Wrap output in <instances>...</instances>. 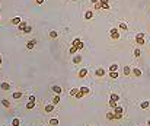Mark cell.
Instances as JSON below:
<instances>
[{
  "label": "cell",
  "instance_id": "obj_1",
  "mask_svg": "<svg viewBox=\"0 0 150 126\" xmlns=\"http://www.w3.org/2000/svg\"><path fill=\"white\" fill-rule=\"evenodd\" d=\"M136 44H137L138 46H141V45L146 44V41H144V33H143V32H138L137 35H136Z\"/></svg>",
  "mask_w": 150,
  "mask_h": 126
},
{
  "label": "cell",
  "instance_id": "obj_2",
  "mask_svg": "<svg viewBox=\"0 0 150 126\" xmlns=\"http://www.w3.org/2000/svg\"><path fill=\"white\" fill-rule=\"evenodd\" d=\"M109 36H111L112 39H115V41H118V39L121 38L120 31H118V29H115V28H114V29H111V31H109Z\"/></svg>",
  "mask_w": 150,
  "mask_h": 126
},
{
  "label": "cell",
  "instance_id": "obj_3",
  "mask_svg": "<svg viewBox=\"0 0 150 126\" xmlns=\"http://www.w3.org/2000/svg\"><path fill=\"white\" fill-rule=\"evenodd\" d=\"M71 45L77 46V48H79V51H80V49H83V46H85V44H83V42L80 41V38H74L73 42H71Z\"/></svg>",
  "mask_w": 150,
  "mask_h": 126
},
{
  "label": "cell",
  "instance_id": "obj_4",
  "mask_svg": "<svg viewBox=\"0 0 150 126\" xmlns=\"http://www.w3.org/2000/svg\"><path fill=\"white\" fill-rule=\"evenodd\" d=\"M82 60H83V58H82L80 54H74V57H73V64H74V65H77V64L82 62Z\"/></svg>",
  "mask_w": 150,
  "mask_h": 126
},
{
  "label": "cell",
  "instance_id": "obj_5",
  "mask_svg": "<svg viewBox=\"0 0 150 126\" xmlns=\"http://www.w3.org/2000/svg\"><path fill=\"white\" fill-rule=\"evenodd\" d=\"M35 46H37V41L35 39H31V41L26 42V49H34Z\"/></svg>",
  "mask_w": 150,
  "mask_h": 126
},
{
  "label": "cell",
  "instance_id": "obj_6",
  "mask_svg": "<svg viewBox=\"0 0 150 126\" xmlns=\"http://www.w3.org/2000/svg\"><path fill=\"white\" fill-rule=\"evenodd\" d=\"M150 107V100H143V102L140 103V109L141 110H146V109Z\"/></svg>",
  "mask_w": 150,
  "mask_h": 126
},
{
  "label": "cell",
  "instance_id": "obj_7",
  "mask_svg": "<svg viewBox=\"0 0 150 126\" xmlns=\"http://www.w3.org/2000/svg\"><path fill=\"white\" fill-rule=\"evenodd\" d=\"M54 109H55V104H53V103L45 104V113H53Z\"/></svg>",
  "mask_w": 150,
  "mask_h": 126
},
{
  "label": "cell",
  "instance_id": "obj_8",
  "mask_svg": "<svg viewBox=\"0 0 150 126\" xmlns=\"http://www.w3.org/2000/svg\"><path fill=\"white\" fill-rule=\"evenodd\" d=\"M131 74L134 75V77H141V70L138 68V67H134V68L131 70Z\"/></svg>",
  "mask_w": 150,
  "mask_h": 126
},
{
  "label": "cell",
  "instance_id": "obj_9",
  "mask_svg": "<svg viewBox=\"0 0 150 126\" xmlns=\"http://www.w3.org/2000/svg\"><path fill=\"white\" fill-rule=\"evenodd\" d=\"M35 104H37V100H29L25 107H26L28 110H31V109H34V107H35Z\"/></svg>",
  "mask_w": 150,
  "mask_h": 126
},
{
  "label": "cell",
  "instance_id": "obj_10",
  "mask_svg": "<svg viewBox=\"0 0 150 126\" xmlns=\"http://www.w3.org/2000/svg\"><path fill=\"white\" fill-rule=\"evenodd\" d=\"M95 77H105V70L104 68H98L95 71Z\"/></svg>",
  "mask_w": 150,
  "mask_h": 126
},
{
  "label": "cell",
  "instance_id": "obj_11",
  "mask_svg": "<svg viewBox=\"0 0 150 126\" xmlns=\"http://www.w3.org/2000/svg\"><path fill=\"white\" fill-rule=\"evenodd\" d=\"M51 90H53V93H54V94H61V91H63V88H61L60 86H53Z\"/></svg>",
  "mask_w": 150,
  "mask_h": 126
},
{
  "label": "cell",
  "instance_id": "obj_12",
  "mask_svg": "<svg viewBox=\"0 0 150 126\" xmlns=\"http://www.w3.org/2000/svg\"><path fill=\"white\" fill-rule=\"evenodd\" d=\"M131 67L130 65H125V67H124V68H122V73H124V75H127V77H128V75L131 74Z\"/></svg>",
  "mask_w": 150,
  "mask_h": 126
},
{
  "label": "cell",
  "instance_id": "obj_13",
  "mask_svg": "<svg viewBox=\"0 0 150 126\" xmlns=\"http://www.w3.org/2000/svg\"><path fill=\"white\" fill-rule=\"evenodd\" d=\"M88 68H80V71H79V77L80 78H85L86 77V75H88Z\"/></svg>",
  "mask_w": 150,
  "mask_h": 126
},
{
  "label": "cell",
  "instance_id": "obj_14",
  "mask_svg": "<svg viewBox=\"0 0 150 126\" xmlns=\"http://www.w3.org/2000/svg\"><path fill=\"white\" fill-rule=\"evenodd\" d=\"M60 100H61V99H60V94H54V97L51 99V103L57 106L58 103H60Z\"/></svg>",
  "mask_w": 150,
  "mask_h": 126
},
{
  "label": "cell",
  "instance_id": "obj_15",
  "mask_svg": "<svg viewBox=\"0 0 150 126\" xmlns=\"http://www.w3.org/2000/svg\"><path fill=\"white\" fill-rule=\"evenodd\" d=\"M48 36L51 38V39H57V38H58V32L53 29V31H50V33H48Z\"/></svg>",
  "mask_w": 150,
  "mask_h": 126
},
{
  "label": "cell",
  "instance_id": "obj_16",
  "mask_svg": "<svg viewBox=\"0 0 150 126\" xmlns=\"http://www.w3.org/2000/svg\"><path fill=\"white\" fill-rule=\"evenodd\" d=\"M114 113H117V115L124 113V107H121V106H115V107H114Z\"/></svg>",
  "mask_w": 150,
  "mask_h": 126
},
{
  "label": "cell",
  "instance_id": "obj_17",
  "mask_svg": "<svg viewBox=\"0 0 150 126\" xmlns=\"http://www.w3.org/2000/svg\"><path fill=\"white\" fill-rule=\"evenodd\" d=\"M92 18H93V12H92V10H86V13H85V19H86V20H90Z\"/></svg>",
  "mask_w": 150,
  "mask_h": 126
},
{
  "label": "cell",
  "instance_id": "obj_18",
  "mask_svg": "<svg viewBox=\"0 0 150 126\" xmlns=\"http://www.w3.org/2000/svg\"><path fill=\"white\" fill-rule=\"evenodd\" d=\"M26 26H28V23L26 22H25V20H22L19 25H18V28H19V31H25V29H26Z\"/></svg>",
  "mask_w": 150,
  "mask_h": 126
},
{
  "label": "cell",
  "instance_id": "obj_19",
  "mask_svg": "<svg viewBox=\"0 0 150 126\" xmlns=\"http://www.w3.org/2000/svg\"><path fill=\"white\" fill-rule=\"evenodd\" d=\"M79 90L82 91V93H83V94H89V93H90V88H89L88 86H83V87H80Z\"/></svg>",
  "mask_w": 150,
  "mask_h": 126
},
{
  "label": "cell",
  "instance_id": "obj_20",
  "mask_svg": "<svg viewBox=\"0 0 150 126\" xmlns=\"http://www.w3.org/2000/svg\"><path fill=\"white\" fill-rule=\"evenodd\" d=\"M22 96H23V93H22V91H15L12 97H13L15 100H18V99H22Z\"/></svg>",
  "mask_w": 150,
  "mask_h": 126
},
{
  "label": "cell",
  "instance_id": "obj_21",
  "mask_svg": "<svg viewBox=\"0 0 150 126\" xmlns=\"http://www.w3.org/2000/svg\"><path fill=\"white\" fill-rule=\"evenodd\" d=\"M0 88L4 90V91H7V90L10 88V84H9V83H2V84H0Z\"/></svg>",
  "mask_w": 150,
  "mask_h": 126
},
{
  "label": "cell",
  "instance_id": "obj_22",
  "mask_svg": "<svg viewBox=\"0 0 150 126\" xmlns=\"http://www.w3.org/2000/svg\"><path fill=\"white\" fill-rule=\"evenodd\" d=\"M51 126H58V123H60V120L57 119V117H54V119H50V122H48Z\"/></svg>",
  "mask_w": 150,
  "mask_h": 126
},
{
  "label": "cell",
  "instance_id": "obj_23",
  "mask_svg": "<svg viewBox=\"0 0 150 126\" xmlns=\"http://www.w3.org/2000/svg\"><path fill=\"white\" fill-rule=\"evenodd\" d=\"M76 52H79V48H77V46H74V45H71L70 49H69V54H73V55H74Z\"/></svg>",
  "mask_w": 150,
  "mask_h": 126
},
{
  "label": "cell",
  "instance_id": "obj_24",
  "mask_svg": "<svg viewBox=\"0 0 150 126\" xmlns=\"http://www.w3.org/2000/svg\"><path fill=\"white\" fill-rule=\"evenodd\" d=\"M106 119L108 120H115V113L114 112H108L106 113Z\"/></svg>",
  "mask_w": 150,
  "mask_h": 126
},
{
  "label": "cell",
  "instance_id": "obj_25",
  "mask_svg": "<svg viewBox=\"0 0 150 126\" xmlns=\"http://www.w3.org/2000/svg\"><path fill=\"white\" fill-rule=\"evenodd\" d=\"M21 22H22V18H19V16H16V18L12 19V23H13V25H19Z\"/></svg>",
  "mask_w": 150,
  "mask_h": 126
},
{
  "label": "cell",
  "instance_id": "obj_26",
  "mask_svg": "<svg viewBox=\"0 0 150 126\" xmlns=\"http://www.w3.org/2000/svg\"><path fill=\"white\" fill-rule=\"evenodd\" d=\"M118 28H120L121 31H127V29H128V25H127L125 22H121V23H120V26H118Z\"/></svg>",
  "mask_w": 150,
  "mask_h": 126
},
{
  "label": "cell",
  "instance_id": "obj_27",
  "mask_svg": "<svg viewBox=\"0 0 150 126\" xmlns=\"http://www.w3.org/2000/svg\"><path fill=\"white\" fill-rule=\"evenodd\" d=\"M109 99L114 100V102H120V96H118V94H115V93H112V94L109 96Z\"/></svg>",
  "mask_w": 150,
  "mask_h": 126
},
{
  "label": "cell",
  "instance_id": "obj_28",
  "mask_svg": "<svg viewBox=\"0 0 150 126\" xmlns=\"http://www.w3.org/2000/svg\"><path fill=\"white\" fill-rule=\"evenodd\" d=\"M133 55H134V58H138V57L141 55V51H140V49H138V48H136V49H134V51H133Z\"/></svg>",
  "mask_w": 150,
  "mask_h": 126
},
{
  "label": "cell",
  "instance_id": "obj_29",
  "mask_svg": "<svg viewBox=\"0 0 150 126\" xmlns=\"http://www.w3.org/2000/svg\"><path fill=\"white\" fill-rule=\"evenodd\" d=\"M109 77H111L112 80H115L117 77H118V71H109Z\"/></svg>",
  "mask_w": 150,
  "mask_h": 126
},
{
  "label": "cell",
  "instance_id": "obj_30",
  "mask_svg": "<svg viewBox=\"0 0 150 126\" xmlns=\"http://www.w3.org/2000/svg\"><path fill=\"white\" fill-rule=\"evenodd\" d=\"M118 64H112V65H109V71H118Z\"/></svg>",
  "mask_w": 150,
  "mask_h": 126
},
{
  "label": "cell",
  "instance_id": "obj_31",
  "mask_svg": "<svg viewBox=\"0 0 150 126\" xmlns=\"http://www.w3.org/2000/svg\"><path fill=\"white\" fill-rule=\"evenodd\" d=\"M21 125V120L18 119V117H15V119L12 120V126H19Z\"/></svg>",
  "mask_w": 150,
  "mask_h": 126
},
{
  "label": "cell",
  "instance_id": "obj_32",
  "mask_svg": "<svg viewBox=\"0 0 150 126\" xmlns=\"http://www.w3.org/2000/svg\"><path fill=\"white\" fill-rule=\"evenodd\" d=\"M2 104H3L4 107H10V102H9V100H6V99L2 100Z\"/></svg>",
  "mask_w": 150,
  "mask_h": 126
},
{
  "label": "cell",
  "instance_id": "obj_33",
  "mask_svg": "<svg viewBox=\"0 0 150 126\" xmlns=\"http://www.w3.org/2000/svg\"><path fill=\"white\" fill-rule=\"evenodd\" d=\"M108 104H109V107H112V109H114V107L117 106V102H114V100H111V99H109V102H108Z\"/></svg>",
  "mask_w": 150,
  "mask_h": 126
},
{
  "label": "cell",
  "instance_id": "obj_34",
  "mask_svg": "<svg viewBox=\"0 0 150 126\" xmlns=\"http://www.w3.org/2000/svg\"><path fill=\"white\" fill-rule=\"evenodd\" d=\"M77 91H79V88H71V91H70V96H71V97H74Z\"/></svg>",
  "mask_w": 150,
  "mask_h": 126
},
{
  "label": "cell",
  "instance_id": "obj_35",
  "mask_svg": "<svg viewBox=\"0 0 150 126\" xmlns=\"http://www.w3.org/2000/svg\"><path fill=\"white\" fill-rule=\"evenodd\" d=\"M101 9H102V4L99 3V2H98V3H95V10H101Z\"/></svg>",
  "mask_w": 150,
  "mask_h": 126
},
{
  "label": "cell",
  "instance_id": "obj_36",
  "mask_svg": "<svg viewBox=\"0 0 150 126\" xmlns=\"http://www.w3.org/2000/svg\"><path fill=\"white\" fill-rule=\"evenodd\" d=\"M23 32H25V33H31V32H32V26H29V25H28V26H26V29H25Z\"/></svg>",
  "mask_w": 150,
  "mask_h": 126
},
{
  "label": "cell",
  "instance_id": "obj_37",
  "mask_svg": "<svg viewBox=\"0 0 150 126\" xmlns=\"http://www.w3.org/2000/svg\"><path fill=\"white\" fill-rule=\"evenodd\" d=\"M74 97H76V99H82V97H83V93H82V91L79 90L77 93H76V96H74Z\"/></svg>",
  "mask_w": 150,
  "mask_h": 126
},
{
  "label": "cell",
  "instance_id": "obj_38",
  "mask_svg": "<svg viewBox=\"0 0 150 126\" xmlns=\"http://www.w3.org/2000/svg\"><path fill=\"white\" fill-rule=\"evenodd\" d=\"M122 116H124V113H121V115H117V113H115V120H120V119H122Z\"/></svg>",
  "mask_w": 150,
  "mask_h": 126
},
{
  "label": "cell",
  "instance_id": "obj_39",
  "mask_svg": "<svg viewBox=\"0 0 150 126\" xmlns=\"http://www.w3.org/2000/svg\"><path fill=\"white\" fill-rule=\"evenodd\" d=\"M99 3H101L102 6L104 4H109V0H99Z\"/></svg>",
  "mask_w": 150,
  "mask_h": 126
},
{
  "label": "cell",
  "instance_id": "obj_40",
  "mask_svg": "<svg viewBox=\"0 0 150 126\" xmlns=\"http://www.w3.org/2000/svg\"><path fill=\"white\" fill-rule=\"evenodd\" d=\"M102 9L108 10V9H111V6H109V4H104V6H102Z\"/></svg>",
  "mask_w": 150,
  "mask_h": 126
},
{
  "label": "cell",
  "instance_id": "obj_41",
  "mask_svg": "<svg viewBox=\"0 0 150 126\" xmlns=\"http://www.w3.org/2000/svg\"><path fill=\"white\" fill-rule=\"evenodd\" d=\"M45 2V0H37V4H42Z\"/></svg>",
  "mask_w": 150,
  "mask_h": 126
},
{
  "label": "cell",
  "instance_id": "obj_42",
  "mask_svg": "<svg viewBox=\"0 0 150 126\" xmlns=\"http://www.w3.org/2000/svg\"><path fill=\"white\" fill-rule=\"evenodd\" d=\"M98 2H99V0H90V3H93V4H95V3H98Z\"/></svg>",
  "mask_w": 150,
  "mask_h": 126
},
{
  "label": "cell",
  "instance_id": "obj_43",
  "mask_svg": "<svg viewBox=\"0 0 150 126\" xmlns=\"http://www.w3.org/2000/svg\"><path fill=\"white\" fill-rule=\"evenodd\" d=\"M147 125H149V126H150V119H149V120H147Z\"/></svg>",
  "mask_w": 150,
  "mask_h": 126
},
{
  "label": "cell",
  "instance_id": "obj_44",
  "mask_svg": "<svg viewBox=\"0 0 150 126\" xmlns=\"http://www.w3.org/2000/svg\"><path fill=\"white\" fill-rule=\"evenodd\" d=\"M0 65H2V60H0Z\"/></svg>",
  "mask_w": 150,
  "mask_h": 126
},
{
  "label": "cell",
  "instance_id": "obj_45",
  "mask_svg": "<svg viewBox=\"0 0 150 126\" xmlns=\"http://www.w3.org/2000/svg\"><path fill=\"white\" fill-rule=\"evenodd\" d=\"M0 60H2V55H0Z\"/></svg>",
  "mask_w": 150,
  "mask_h": 126
},
{
  "label": "cell",
  "instance_id": "obj_46",
  "mask_svg": "<svg viewBox=\"0 0 150 126\" xmlns=\"http://www.w3.org/2000/svg\"><path fill=\"white\" fill-rule=\"evenodd\" d=\"M71 2H76V0H71Z\"/></svg>",
  "mask_w": 150,
  "mask_h": 126
},
{
  "label": "cell",
  "instance_id": "obj_47",
  "mask_svg": "<svg viewBox=\"0 0 150 126\" xmlns=\"http://www.w3.org/2000/svg\"><path fill=\"white\" fill-rule=\"evenodd\" d=\"M41 126H45V125H41Z\"/></svg>",
  "mask_w": 150,
  "mask_h": 126
}]
</instances>
